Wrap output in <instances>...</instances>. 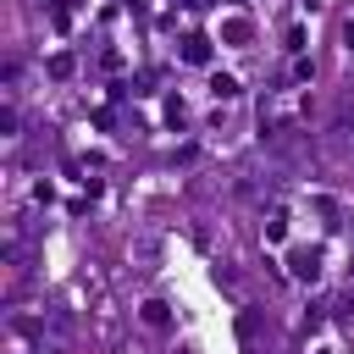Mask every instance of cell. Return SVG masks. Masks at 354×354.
<instances>
[{
    "label": "cell",
    "mask_w": 354,
    "mask_h": 354,
    "mask_svg": "<svg viewBox=\"0 0 354 354\" xmlns=\"http://www.w3.org/2000/svg\"><path fill=\"white\" fill-rule=\"evenodd\" d=\"M210 88H216V100H232V94H238V83H232V77H216Z\"/></svg>",
    "instance_id": "cell-4"
},
{
    "label": "cell",
    "mask_w": 354,
    "mask_h": 354,
    "mask_svg": "<svg viewBox=\"0 0 354 354\" xmlns=\"http://www.w3.org/2000/svg\"><path fill=\"white\" fill-rule=\"evenodd\" d=\"M343 44H348V50H354V22H343Z\"/></svg>",
    "instance_id": "cell-5"
},
{
    "label": "cell",
    "mask_w": 354,
    "mask_h": 354,
    "mask_svg": "<svg viewBox=\"0 0 354 354\" xmlns=\"http://www.w3.org/2000/svg\"><path fill=\"white\" fill-rule=\"evenodd\" d=\"M144 321H149V326H166V304L149 299V304H144Z\"/></svg>",
    "instance_id": "cell-2"
},
{
    "label": "cell",
    "mask_w": 354,
    "mask_h": 354,
    "mask_svg": "<svg viewBox=\"0 0 354 354\" xmlns=\"http://www.w3.org/2000/svg\"><path fill=\"white\" fill-rule=\"evenodd\" d=\"M183 55H188V61H205V55H210V44H205V39H188V44H183Z\"/></svg>",
    "instance_id": "cell-3"
},
{
    "label": "cell",
    "mask_w": 354,
    "mask_h": 354,
    "mask_svg": "<svg viewBox=\"0 0 354 354\" xmlns=\"http://www.w3.org/2000/svg\"><path fill=\"white\" fill-rule=\"evenodd\" d=\"M293 271H299L304 282H315V277H321V254H293Z\"/></svg>",
    "instance_id": "cell-1"
}]
</instances>
